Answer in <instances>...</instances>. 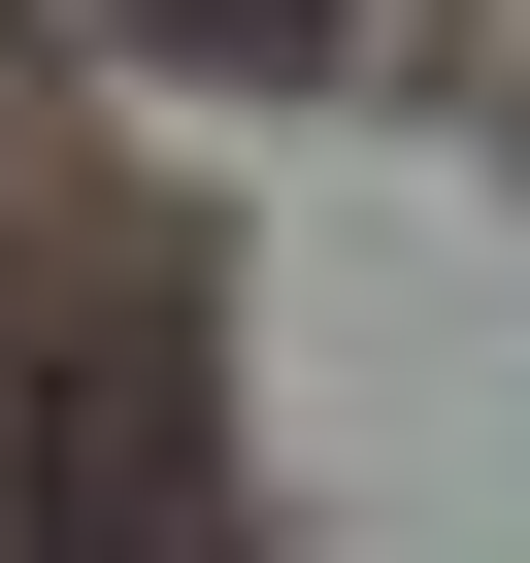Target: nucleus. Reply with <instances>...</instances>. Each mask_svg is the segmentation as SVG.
Returning a JSON list of instances; mask_svg holds the SVG:
<instances>
[{
    "label": "nucleus",
    "instance_id": "obj_1",
    "mask_svg": "<svg viewBox=\"0 0 530 563\" xmlns=\"http://www.w3.org/2000/svg\"><path fill=\"white\" fill-rule=\"evenodd\" d=\"M67 34H100V67H232V100H265V67H332V0H67Z\"/></svg>",
    "mask_w": 530,
    "mask_h": 563
}]
</instances>
